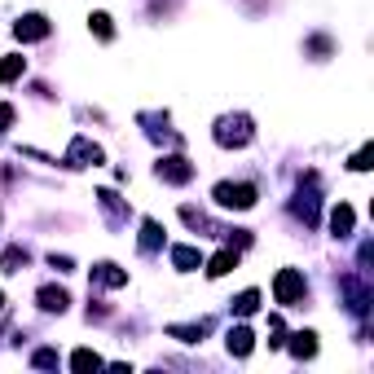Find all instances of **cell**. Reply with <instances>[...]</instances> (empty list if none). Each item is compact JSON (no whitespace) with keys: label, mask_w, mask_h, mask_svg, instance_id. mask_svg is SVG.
<instances>
[{"label":"cell","mask_w":374,"mask_h":374,"mask_svg":"<svg viewBox=\"0 0 374 374\" xmlns=\"http://www.w3.org/2000/svg\"><path fill=\"white\" fill-rule=\"evenodd\" d=\"M211 199L221 203V207L247 211V207H255V185H233V181H221V185L211 189Z\"/></svg>","instance_id":"1"},{"label":"cell","mask_w":374,"mask_h":374,"mask_svg":"<svg viewBox=\"0 0 374 374\" xmlns=\"http://www.w3.org/2000/svg\"><path fill=\"white\" fill-rule=\"evenodd\" d=\"M273 295H278V304H295L304 295V273L300 269H282L278 282H273Z\"/></svg>","instance_id":"2"},{"label":"cell","mask_w":374,"mask_h":374,"mask_svg":"<svg viewBox=\"0 0 374 374\" xmlns=\"http://www.w3.org/2000/svg\"><path fill=\"white\" fill-rule=\"evenodd\" d=\"M216 141H221V146H247L251 141V119H247V115H238V119H221Z\"/></svg>","instance_id":"3"},{"label":"cell","mask_w":374,"mask_h":374,"mask_svg":"<svg viewBox=\"0 0 374 374\" xmlns=\"http://www.w3.org/2000/svg\"><path fill=\"white\" fill-rule=\"evenodd\" d=\"M159 176L172 181V185H185L194 176V168H189V159H181V154H168V159H159Z\"/></svg>","instance_id":"4"},{"label":"cell","mask_w":374,"mask_h":374,"mask_svg":"<svg viewBox=\"0 0 374 374\" xmlns=\"http://www.w3.org/2000/svg\"><path fill=\"white\" fill-rule=\"evenodd\" d=\"M13 35H18V40H45V35H49V18H45V13H27V18H18Z\"/></svg>","instance_id":"5"},{"label":"cell","mask_w":374,"mask_h":374,"mask_svg":"<svg viewBox=\"0 0 374 374\" xmlns=\"http://www.w3.org/2000/svg\"><path fill=\"white\" fill-rule=\"evenodd\" d=\"M71 168H88V163H102V150H97L93 141H84V136H75L71 141V154H66Z\"/></svg>","instance_id":"6"},{"label":"cell","mask_w":374,"mask_h":374,"mask_svg":"<svg viewBox=\"0 0 374 374\" xmlns=\"http://www.w3.org/2000/svg\"><path fill=\"white\" fill-rule=\"evenodd\" d=\"M35 300H40V308H45V312H66L71 295H66L62 286H40V295H35Z\"/></svg>","instance_id":"7"},{"label":"cell","mask_w":374,"mask_h":374,"mask_svg":"<svg viewBox=\"0 0 374 374\" xmlns=\"http://www.w3.org/2000/svg\"><path fill=\"white\" fill-rule=\"evenodd\" d=\"M225 344H229V352H233V357H247V352L255 348V334H251L247 326H233V330L225 334Z\"/></svg>","instance_id":"8"},{"label":"cell","mask_w":374,"mask_h":374,"mask_svg":"<svg viewBox=\"0 0 374 374\" xmlns=\"http://www.w3.org/2000/svg\"><path fill=\"white\" fill-rule=\"evenodd\" d=\"M352 221H357V216H352L348 203L334 207V211H330V229H334V238H348V233H352Z\"/></svg>","instance_id":"9"},{"label":"cell","mask_w":374,"mask_h":374,"mask_svg":"<svg viewBox=\"0 0 374 374\" xmlns=\"http://www.w3.org/2000/svg\"><path fill=\"white\" fill-rule=\"evenodd\" d=\"M229 269H238V251H221V255H211V264H207V278H225Z\"/></svg>","instance_id":"10"},{"label":"cell","mask_w":374,"mask_h":374,"mask_svg":"<svg viewBox=\"0 0 374 374\" xmlns=\"http://www.w3.org/2000/svg\"><path fill=\"white\" fill-rule=\"evenodd\" d=\"M93 282H102V286H124L128 273H124L119 264H97V269H93Z\"/></svg>","instance_id":"11"},{"label":"cell","mask_w":374,"mask_h":374,"mask_svg":"<svg viewBox=\"0 0 374 374\" xmlns=\"http://www.w3.org/2000/svg\"><path fill=\"white\" fill-rule=\"evenodd\" d=\"M291 352H295V357H312V352H317V334H312V330H300V334H291Z\"/></svg>","instance_id":"12"},{"label":"cell","mask_w":374,"mask_h":374,"mask_svg":"<svg viewBox=\"0 0 374 374\" xmlns=\"http://www.w3.org/2000/svg\"><path fill=\"white\" fill-rule=\"evenodd\" d=\"M255 308H260V291H242L238 300H233V312H238V317H251Z\"/></svg>","instance_id":"13"},{"label":"cell","mask_w":374,"mask_h":374,"mask_svg":"<svg viewBox=\"0 0 374 374\" xmlns=\"http://www.w3.org/2000/svg\"><path fill=\"white\" fill-rule=\"evenodd\" d=\"M23 71H27V62H23V57H5V62H0V84H13Z\"/></svg>","instance_id":"14"},{"label":"cell","mask_w":374,"mask_h":374,"mask_svg":"<svg viewBox=\"0 0 374 374\" xmlns=\"http://www.w3.org/2000/svg\"><path fill=\"white\" fill-rule=\"evenodd\" d=\"M159 242H163V229L154 221H146L141 225V251H159Z\"/></svg>","instance_id":"15"},{"label":"cell","mask_w":374,"mask_h":374,"mask_svg":"<svg viewBox=\"0 0 374 374\" xmlns=\"http://www.w3.org/2000/svg\"><path fill=\"white\" fill-rule=\"evenodd\" d=\"M97 366H102V357H97L93 348H80V352L71 357V370H97Z\"/></svg>","instance_id":"16"},{"label":"cell","mask_w":374,"mask_h":374,"mask_svg":"<svg viewBox=\"0 0 374 374\" xmlns=\"http://www.w3.org/2000/svg\"><path fill=\"white\" fill-rule=\"evenodd\" d=\"M172 264L176 269H199V251H194V247H176L172 251Z\"/></svg>","instance_id":"17"},{"label":"cell","mask_w":374,"mask_h":374,"mask_svg":"<svg viewBox=\"0 0 374 374\" xmlns=\"http://www.w3.org/2000/svg\"><path fill=\"white\" fill-rule=\"evenodd\" d=\"M0 264H5L9 273H18V264H27V251H23V247H9L5 255H0Z\"/></svg>","instance_id":"18"},{"label":"cell","mask_w":374,"mask_h":374,"mask_svg":"<svg viewBox=\"0 0 374 374\" xmlns=\"http://www.w3.org/2000/svg\"><path fill=\"white\" fill-rule=\"evenodd\" d=\"M88 23H93V31L102 35V40H110V35H115V27H110V13H93Z\"/></svg>","instance_id":"19"},{"label":"cell","mask_w":374,"mask_h":374,"mask_svg":"<svg viewBox=\"0 0 374 374\" xmlns=\"http://www.w3.org/2000/svg\"><path fill=\"white\" fill-rule=\"evenodd\" d=\"M370 168V146H361L357 154H352V172H366Z\"/></svg>","instance_id":"20"},{"label":"cell","mask_w":374,"mask_h":374,"mask_svg":"<svg viewBox=\"0 0 374 374\" xmlns=\"http://www.w3.org/2000/svg\"><path fill=\"white\" fill-rule=\"evenodd\" d=\"M31 361H35V366H57V352H53V348H40Z\"/></svg>","instance_id":"21"},{"label":"cell","mask_w":374,"mask_h":374,"mask_svg":"<svg viewBox=\"0 0 374 374\" xmlns=\"http://www.w3.org/2000/svg\"><path fill=\"white\" fill-rule=\"evenodd\" d=\"M13 124V106H5V102H0V132H5Z\"/></svg>","instance_id":"22"},{"label":"cell","mask_w":374,"mask_h":374,"mask_svg":"<svg viewBox=\"0 0 374 374\" xmlns=\"http://www.w3.org/2000/svg\"><path fill=\"white\" fill-rule=\"evenodd\" d=\"M49 264H53L57 273H71V260H66V255H53V260H49Z\"/></svg>","instance_id":"23"},{"label":"cell","mask_w":374,"mask_h":374,"mask_svg":"<svg viewBox=\"0 0 374 374\" xmlns=\"http://www.w3.org/2000/svg\"><path fill=\"white\" fill-rule=\"evenodd\" d=\"M0 308H5V295H0Z\"/></svg>","instance_id":"24"}]
</instances>
